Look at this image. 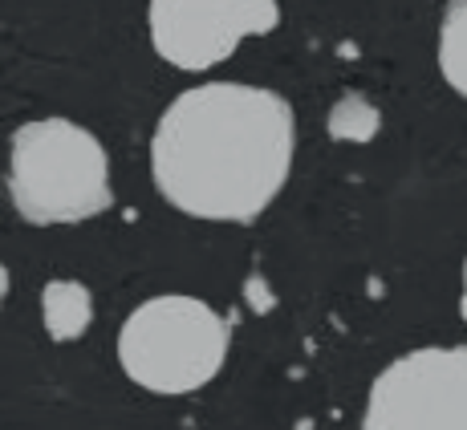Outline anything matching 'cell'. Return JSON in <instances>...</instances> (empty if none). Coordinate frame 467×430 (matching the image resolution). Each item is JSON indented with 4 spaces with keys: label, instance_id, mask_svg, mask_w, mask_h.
Wrapping results in <instances>:
<instances>
[{
    "label": "cell",
    "instance_id": "obj_7",
    "mask_svg": "<svg viewBox=\"0 0 467 430\" xmlns=\"http://www.w3.org/2000/svg\"><path fill=\"white\" fill-rule=\"evenodd\" d=\"M329 138L334 142H374L382 130V114L370 97L362 94H341L334 106H329Z\"/></svg>",
    "mask_w": 467,
    "mask_h": 430
},
{
    "label": "cell",
    "instance_id": "obj_5",
    "mask_svg": "<svg viewBox=\"0 0 467 430\" xmlns=\"http://www.w3.org/2000/svg\"><path fill=\"white\" fill-rule=\"evenodd\" d=\"M150 45L179 69H212L236 53L244 37H265L281 25V8L265 0H223V5H187L155 0L147 8Z\"/></svg>",
    "mask_w": 467,
    "mask_h": 430
},
{
    "label": "cell",
    "instance_id": "obj_2",
    "mask_svg": "<svg viewBox=\"0 0 467 430\" xmlns=\"http://www.w3.org/2000/svg\"><path fill=\"white\" fill-rule=\"evenodd\" d=\"M8 200L29 223H82L114 203L110 159L69 118L25 122L8 142Z\"/></svg>",
    "mask_w": 467,
    "mask_h": 430
},
{
    "label": "cell",
    "instance_id": "obj_6",
    "mask_svg": "<svg viewBox=\"0 0 467 430\" xmlns=\"http://www.w3.org/2000/svg\"><path fill=\"white\" fill-rule=\"evenodd\" d=\"M41 321L49 342H78L94 321V297L82 281H49L41 289Z\"/></svg>",
    "mask_w": 467,
    "mask_h": 430
},
{
    "label": "cell",
    "instance_id": "obj_8",
    "mask_svg": "<svg viewBox=\"0 0 467 430\" xmlns=\"http://www.w3.org/2000/svg\"><path fill=\"white\" fill-rule=\"evenodd\" d=\"M463 16H467V8L455 0L451 8H447V21H443V29H439V74L451 82V89H467V74H463Z\"/></svg>",
    "mask_w": 467,
    "mask_h": 430
},
{
    "label": "cell",
    "instance_id": "obj_9",
    "mask_svg": "<svg viewBox=\"0 0 467 430\" xmlns=\"http://www.w3.org/2000/svg\"><path fill=\"white\" fill-rule=\"evenodd\" d=\"M5 297H8V268L0 264V304H5Z\"/></svg>",
    "mask_w": 467,
    "mask_h": 430
},
{
    "label": "cell",
    "instance_id": "obj_1",
    "mask_svg": "<svg viewBox=\"0 0 467 430\" xmlns=\"http://www.w3.org/2000/svg\"><path fill=\"white\" fill-rule=\"evenodd\" d=\"M297 118L285 94L208 82L179 94L150 138V171L171 208L195 220L248 223L289 183Z\"/></svg>",
    "mask_w": 467,
    "mask_h": 430
},
{
    "label": "cell",
    "instance_id": "obj_3",
    "mask_svg": "<svg viewBox=\"0 0 467 430\" xmlns=\"http://www.w3.org/2000/svg\"><path fill=\"white\" fill-rule=\"evenodd\" d=\"M232 325L200 297L167 292L127 317L119 333V362L134 386L175 398L208 386L228 362Z\"/></svg>",
    "mask_w": 467,
    "mask_h": 430
},
{
    "label": "cell",
    "instance_id": "obj_4",
    "mask_svg": "<svg viewBox=\"0 0 467 430\" xmlns=\"http://www.w3.org/2000/svg\"><path fill=\"white\" fill-rule=\"evenodd\" d=\"M362 430H467V349L431 345L374 378Z\"/></svg>",
    "mask_w": 467,
    "mask_h": 430
}]
</instances>
